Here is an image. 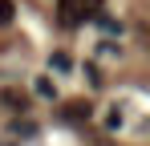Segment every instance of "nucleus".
I'll return each mask as SVG.
<instances>
[{
  "instance_id": "1",
  "label": "nucleus",
  "mask_w": 150,
  "mask_h": 146,
  "mask_svg": "<svg viewBox=\"0 0 150 146\" xmlns=\"http://www.w3.org/2000/svg\"><path fill=\"white\" fill-rule=\"evenodd\" d=\"M101 16V0H57V21L65 28H73L81 21H93Z\"/></svg>"
},
{
  "instance_id": "2",
  "label": "nucleus",
  "mask_w": 150,
  "mask_h": 146,
  "mask_svg": "<svg viewBox=\"0 0 150 146\" xmlns=\"http://www.w3.org/2000/svg\"><path fill=\"white\" fill-rule=\"evenodd\" d=\"M89 114H93V106H89L85 97L65 101V110H61V118H65V122H89Z\"/></svg>"
},
{
  "instance_id": "3",
  "label": "nucleus",
  "mask_w": 150,
  "mask_h": 146,
  "mask_svg": "<svg viewBox=\"0 0 150 146\" xmlns=\"http://www.w3.org/2000/svg\"><path fill=\"white\" fill-rule=\"evenodd\" d=\"M0 101L12 106V110H28V97L25 94H12V89H0Z\"/></svg>"
},
{
  "instance_id": "4",
  "label": "nucleus",
  "mask_w": 150,
  "mask_h": 146,
  "mask_svg": "<svg viewBox=\"0 0 150 146\" xmlns=\"http://www.w3.org/2000/svg\"><path fill=\"white\" fill-rule=\"evenodd\" d=\"M16 21V4L12 0H0V24H12Z\"/></svg>"
},
{
  "instance_id": "5",
  "label": "nucleus",
  "mask_w": 150,
  "mask_h": 146,
  "mask_svg": "<svg viewBox=\"0 0 150 146\" xmlns=\"http://www.w3.org/2000/svg\"><path fill=\"white\" fill-rule=\"evenodd\" d=\"M37 94H45V97H53V81H49V77H41V81H37Z\"/></svg>"
},
{
  "instance_id": "6",
  "label": "nucleus",
  "mask_w": 150,
  "mask_h": 146,
  "mask_svg": "<svg viewBox=\"0 0 150 146\" xmlns=\"http://www.w3.org/2000/svg\"><path fill=\"white\" fill-rule=\"evenodd\" d=\"M53 69H69V57L65 53H53Z\"/></svg>"
}]
</instances>
